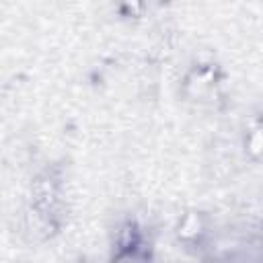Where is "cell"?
I'll list each match as a JSON object with an SVG mask.
<instances>
[{"label": "cell", "instance_id": "obj_1", "mask_svg": "<svg viewBox=\"0 0 263 263\" xmlns=\"http://www.w3.org/2000/svg\"><path fill=\"white\" fill-rule=\"evenodd\" d=\"M111 263H150V253L144 245V238L132 222L119 230Z\"/></svg>", "mask_w": 263, "mask_h": 263}, {"label": "cell", "instance_id": "obj_2", "mask_svg": "<svg viewBox=\"0 0 263 263\" xmlns=\"http://www.w3.org/2000/svg\"><path fill=\"white\" fill-rule=\"evenodd\" d=\"M60 191H58V181L51 175H43L35 181V189H33V203L37 214L43 220H51L55 216V208H58V199Z\"/></svg>", "mask_w": 263, "mask_h": 263}, {"label": "cell", "instance_id": "obj_3", "mask_svg": "<svg viewBox=\"0 0 263 263\" xmlns=\"http://www.w3.org/2000/svg\"><path fill=\"white\" fill-rule=\"evenodd\" d=\"M247 150L253 156H263V127L251 129V134L247 138Z\"/></svg>", "mask_w": 263, "mask_h": 263}]
</instances>
